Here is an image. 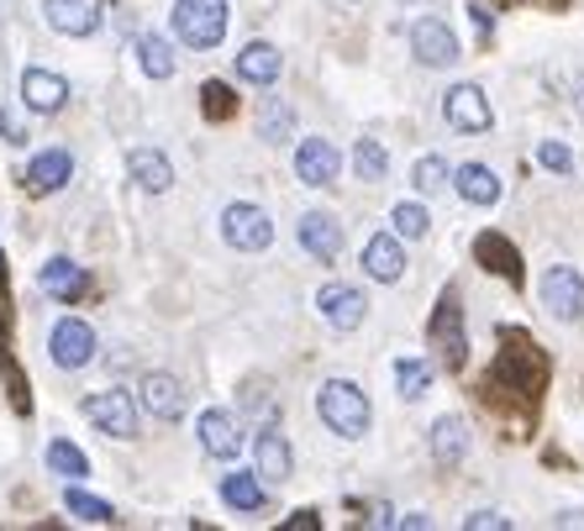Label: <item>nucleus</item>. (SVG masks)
Returning <instances> with one entry per match:
<instances>
[{
    "instance_id": "nucleus-38",
    "label": "nucleus",
    "mask_w": 584,
    "mask_h": 531,
    "mask_svg": "<svg viewBox=\"0 0 584 531\" xmlns=\"http://www.w3.org/2000/svg\"><path fill=\"white\" fill-rule=\"evenodd\" d=\"M406 5H427V0H406Z\"/></svg>"
},
{
    "instance_id": "nucleus-20",
    "label": "nucleus",
    "mask_w": 584,
    "mask_h": 531,
    "mask_svg": "<svg viewBox=\"0 0 584 531\" xmlns=\"http://www.w3.org/2000/svg\"><path fill=\"white\" fill-rule=\"evenodd\" d=\"M453 185H459V195L469 206H495V200H500V174L485 169V164H463V169L453 174Z\"/></svg>"
},
{
    "instance_id": "nucleus-2",
    "label": "nucleus",
    "mask_w": 584,
    "mask_h": 531,
    "mask_svg": "<svg viewBox=\"0 0 584 531\" xmlns=\"http://www.w3.org/2000/svg\"><path fill=\"white\" fill-rule=\"evenodd\" d=\"M174 32L185 48H217L227 37V0H174Z\"/></svg>"
},
{
    "instance_id": "nucleus-15",
    "label": "nucleus",
    "mask_w": 584,
    "mask_h": 531,
    "mask_svg": "<svg viewBox=\"0 0 584 531\" xmlns=\"http://www.w3.org/2000/svg\"><path fill=\"white\" fill-rule=\"evenodd\" d=\"M22 100H26V111L53 117V111H64V100H69V79H58V74H48V69H26Z\"/></svg>"
},
{
    "instance_id": "nucleus-34",
    "label": "nucleus",
    "mask_w": 584,
    "mask_h": 531,
    "mask_svg": "<svg viewBox=\"0 0 584 531\" xmlns=\"http://www.w3.org/2000/svg\"><path fill=\"white\" fill-rule=\"evenodd\" d=\"M537 164H542V169H553V174H574V153H569L563 143H542V147H537Z\"/></svg>"
},
{
    "instance_id": "nucleus-8",
    "label": "nucleus",
    "mask_w": 584,
    "mask_h": 531,
    "mask_svg": "<svg viewBox=\"0 0 584 531\" xmlns=\"http://www.w3.org/2000/svg\"><path fill=\"white\" fill-rule=\"evenodd\" d=\"M442 117H448V126H459V132H489V100H485V90L480 85H453L448 90V100H442Z\"/></svg>"
},
{
    "instance_id": "nucleus-13",
    "label": "nucleus",
    "mask_w": 584,
    "mask_h": 531,
    "mask_svg": "<svg viewBox=\"0 0 584 531\" xmlns=\"http://www.w3.org/2000/svg\"><path fill=\"white\" fill-rule=\"evenodd\" d=\"M317 306H321V316H327L338 332H353V327H364V311H368V300L353 290V285H321Z\"/></svg>"
},
{
    "instance_id": "nucleus-18",
    "label": "nucleus",
    "mask_w": 584,
    "mask_h": 531,
    "mask_svg": "<svg viewBox=\"0 0 584 531\" xmlns=\"http://www.w3.org/2000/svg\"><path fill=\"white\" fill-rule=\"evenodd\" d=\"M364 268H368V279L395 285V279L406 274V253H400V242H395V237H368L364 242Z\"/></svg>"
},
{
    "instance_id": "nucleus-9",
    "label": "nucleus",
    "mask_w": 584,
    "mask_h": 531,
    "mask_svg": "<svg viewBox=\"0 0 584 531\" xmlns=\"http://www.w3.org/2000/svg\"><path fill=\"white\" fill-rule=\"evenodd\" d=\"M143 395H137V406H143L153 421H179L185 416V385L174 379V374H164V368H153V374H143Z\"/></svg>"
},
{
    "instance_id": "nucleus-22",
    "label": "nucleus",
    "mask_w": 584,
    "mask_h": 531,
    "mask_svg": "<svg viewBox=\"0 0 584 531\" xmlns=\"http://www.w3.org/2000/svg\"><path fill=\"white\" fill-rule=\"evenodd\" d=\"M463 453H469V421L463 416H442L438 427H432V458L463 463Z\"/></svg>"
},
{
    "instance_id": "nucleus-14",
    "label": "nucleus",
    "mask_w": 584,
    "mask_h": 531,
    "mask_svg": "<svg viewBox=\"0 0 584 531\" xmlns=\"http://www.w3.org/2000/svg\"><path fill=\"white\" fill-rule=\"evenodd\" d=\"M300 247H306L311 258H321V264H332L342 253V221L327 217V211H306V217H300Z\"/></svg>"
},
{
    "instance_id": "nucleus-24",
    "label": "nucleus",
    "mask_w": 584,
    "mask_h": 531,
    "mask_svg": "<svg viewBox=\"0 0 584 531\" xmlns=\"http://www.w3.org/2000/svg\"><path fill=\"white\" fill-rule=\"evenodd\" d=\"M221 500L232 510H264V479H253V474H227L221 479Z\"/></svg>"
},
{
    "instance_id": "nucleus-25",
    "label": "nucleus",
    "mask_w": 584,
    "mask_h": 531,
    "mask_svg": "<svg viewBox=\"0 0 584 531\" xmlns=\"http://www.w3.org/2000/svg\"><path fill=\"white\" fill-rule=\"evenodd\" d=\"M137 64H143L147 79H169L174 74V48L158 37V32H147V37H137Z\"/></svg>"
},
{
    "instance_id": "nucleus-6",
    "label": "nucleus",
    "mask_w": 584,
    "mask_h": 531,
    "mask_svg": "<svg viewBox=\"0 0 584 531\" xmlns=\"http://www.w3.org/2000/svg\"><path fill=\"white\" fill-rule=\"evenodd\" d=\"M411 53H416V64H427V69H448L459 58V37H453L448 22L421 16V22H411Z\"/></svg>"
},
{
    "instance_id": "nucleus-21",
    "label": "nucleus",
    "mask_w": 584,
    "mask_h": 531,
    "mask_svg": "<svg viewBox=\"0 0 584 531\" xmlns=\"http://www.w3.org/2000/svg\"><path fill=\"white\" fill-rule=\"evenodd\" d=\"M238 79H247V85H274V79H279V48H274V43H247V48L238 53Z\"/></svg>"
},
{
    "instance_id": "nucleus-26",
    "label": "nucleus",
    "mask_w": 584,
    "mask_h": 531,
    "mask_svg": "<svg viewBox=\"0 0 584 531\" xmlns=\"http://www.w3.org/2000/svg\"><path fill=\"white\" fill-rule=\"evenodd\" d=\"M474 253L485 258V268L506 274V279H516V274H521V258H516V247L506 237H495V232H485V237L474 242Z\"/></svg>"
},
{
    "instance_id": "nucleus-12",
    "label": "nucleus",
    "mask_w": 584,
    "mask_h": 531,
    "mask_svg": "<svg viewBox=\"0 0 584 531\" xmlns=\"http://www.w3.org/2000/svg\"><path fill=\"white\" fill-rule=\"evenodd\" d=\"M195 432H200V447L211 458H238V447H243V427H238V416L227 411H200Z\"/></svg>"
},
{
    "instance_id": "nucleus-5",
    "label": "nucleus",
    "mask_w": 584,
    "mask_h": 531,
    "mask_svg": "<svg viewBox=\"0 0 584 531\" xmlns=\"http://www.w3.org/2000/svg\"><path fill=\"white\" fill-rule=\"evenodd\" d=\"M537 295H542V306L559 316V321H584V279L569 264L548 268L542 285H537Z\"/></svg>"
},
{
    "instance_id": "nucleus-36",
    "label": "nucleus",
    "mask_w": 584,
    "mask_h": 531,
    "mask_svg": "<svg viewBox=\"0 0 584 531\" xmlns=\"http://www.w3.org/2000/svg\"><path fill=\"white\" fill-rule=\"evenodd\" d=\"M463 527H469V531H506V527H511V521H506V516H495V510H474V516H469V521H463Z\"/></svg>"
},
{
    "instance_id": "nucleus-27",
    "label": "nucleus",
    "mask_w": 584,
    "mask_h": 531,
    "mask_svg": "<svg viewBox=\"0 0 584 531\" xmlns=\"http://www.w3.org/2000/svg\"><path fill=\"white\" fill-rule=\"evenodd\" d=\"M48 468H53V474H64L69 484H79L85 474H90V458H85L74 442H64V436H58V442H48Z\"/></svg>"
},
{
    "instance_id": "nucleus-28",
    "label": "nucleus",
    "mask_w": 584,
    "mask_h": 531,
    "mask_svg": "<svg viewBox=\"0 0 584 531\" xmlns=\"http://www.w3.org/2000/svg\"><path fill=\"white\" fill-rule=\"evenodd\" d=\"M64 506H69V516L90 521V527H106V521H117V510L106 506V500H96V495H85L79 484H69V489H64Z\"/></svg>"
},
{
    "instance_id": "nucleus-29",
    "label": "nucleus",
    "mask_w": 584,
    "mask_h": 531,
    "mask_svg": "<svg viewBox=\"0 0 584 531\" xmlns=\"http://www.w3.org/2000/svg\"><path fill=\"white\" fill-rule=\"evenodd\" d=\"M395 385H400V395H406V400H421V395L432 389V363L400 358V363H395Z\"/></svg>"
},
{
    "instance_id": "nucleus-1",
    "label": "nucleus",
    "mask_w": 584,
    "mask_h": 531,
    "mask_svg": "<svg viewBox=\"0 0 584 531\" xmlns=\"http://www.w3.org/2000/svg\"><path fill=\"white\" fill-rule=\"evenodd\" d=\"M317 411L321 421L332 427L338 436H364L368 432V421H374V411H368V395L353 379H327V385L317 389Z\"/></svg>"
},
{
    "instance_id": "nucleus-32",
    "label": "nucleus",
    "mask_w": 584,
    "mask_h": 531,
    "mask_svg": "<svg viewBox=\"0 0 584 531\" xmlns=\"http://www.w3.org/2000/svg\"><path fill=\"white\" fill-rule=\"evenodd\" d=\"M258 132H264L268 143H285V132H290V106L264 100V111H258Z\"/></svg>"
},
{
    "instance_id": "nucleus-3",
    "label": "nucleus",
    "mask_w": 584,
    "mask_h": 531,
    "mask_svg": "<svg viewBox=\"0 0 584 531\" xmlns=\"http://www.w3.org/2000/svg\"><path fill=\"white\" fill-rule=\"evenodd\" d=\"M221 237H227V247H238V253H264L268 242H274V221H268L264 206L232 200L221 211Z\"/></svg>"
},
{
    "instance_id": "nucleus-30",
    "label": "nucleus",
    "mask_w": 584,
    "mask_h": 531,
    "mask_svg": "<svg viewBox=\"0 0 584 531\" xmlns=\"http://www.w3.org/2000/svg\"><path fill=\"white\" fill-rule=\"evenodd\" d=\"M353 169H359V179H385V169H389L385 147L374 143V137H359V147H353Z\"/></svg>"
},
{
    "instance_id": "nucleus-7",
    "label": "nucleus",
    "mask_w": 584,
    "mask_h": 531,
    "mask_svg": "<svg viewBox=\"0 0 584 531\" xmlns=\"http://www.w3.org/2000/svg\"><path fill=\"white\" fill-rule=\"evenodd\" d=\"M48 353H53V363H58V368H85V363L96 358V332H90V321L64 316V321L53 327Z\"/></svg>"
},
{
    "instance_id": "nucleus-37",
    "label": "nucleus",
    "mask_w": 584,
    "mask_h": 531,
    "mask_svg": "<svg viewBox=\"0 0 584 531\" xmlns=\"http://www.w3.org/2000/svg\"><path fill=\"white\" fill-rule=\"evenodd\" d=\"M0 137H5V143H26V137H22V126H16V121L5 117V111H0Z\"/></svg>"
},
{
    "instance_id": "nucleus-31",
    "label": "nucleus",
    "mask_w": 584,
    "mask_h": 531,
    "mask_svg": "<svg viewBox=\"0 0 584 531\" xmlns=\"http://www.w3.org/2000/svg\"><path fill=\"white\" fill-rule=\"evenodd\" d=\"M389 221H395V232H400V237H427V226H432V217H427L416 200H400V206L389 211Z\"/></svg>"
},
{
    "instance_id": "nucleus-19",
    "label": "nucleus",
    "mask_w": 584,
    "mask_h": 531,
    "mask_svg": "<svg viewBox=\"0 0 584 531\" xmlns=\"http://www.w3.org/2000/svg\"><path fill=\"white\" fill-rule=\"evenodd\" d=\"M126 169H132V179L143 185L147 195H164L174 185V169L164 153H153V147H132V158H126Z\"/></svg>"
},
{
    "instance_id": "nucleus-16",
    "label": "nucleus",
    "mask_w": 584,
    "mask_h": 531,
    "mask_svg": "<svg viewBox=\"0 0 584 531\" xmlns=\"http://www.w3.org/2000/svg\"><path fill=\"white\" fill-rule=\"evenodd\" d=\"M253 458H258V479L264 484H285L290 479V442H285V432L279 427H264L258 432V442H253Z\"/></svg>"
},
{
    "instance_id": "nucleus-17",
    "label": "nucleus",
    "mask_w": 584,
    "mask_h": 531,
    "mask_svg": "<svg viewBox=\"0 0 584 531\" xmlns=\"http://www.w3.org/2000/svg\"><path fill=\"white\" fill-rule=\"evenodd\" d=\"M69 174H74V158L64 153V147H48V153H37V158L26 164V190L53 195V190L69 185Z\"/></svg>"
},
{
    "instance_id": "nucleus-23",
    "label": "nucleus",
    "mask_w": 584,
    "mask_h": 531,
    "mask_svg": "<svg viewBox=\"0 0 584 531\" xmlns=\"http://www.w3.org/2000/svg\"><path fill=\"white\" fill-rule=\"evenodd\" d=\"M37 285H43V290L53 295V300H74V295L85 290V268L69 264V258H53V264H43Z\"/></svg>"
},
{
    "instance_id": "nucleus-10",
    "label": "nucleus",
    "mask_w": 584,
    "mask_h": 531,
    "mask_svg": "<svg viewBox=\"0 0 584 531\" xmlns=\"http://www.w3.org/2000/svg\"><path fill=\"white\" fill-rule=\"evenodd\" d=\"M43 11H48V26L53 32H64V37H90L100 26V0H43Z\"/></svg>"
},
{
    "instance_id": "nucleus-35",
    "label": "nucleus",
    "mask_w": 584,
    "mask_h": 531,
    "mask_svg": "<svg viewBox=\"0 0 584 531\" xmlns=\"http://www.w3.org/2000/svg\"><path fill=\"white\" fill-rule=\"evenodd\" d=\"M200 106H206V117H227V111H232V100H227V85H221V79H211V85H206V90H200Z\"/></svg>"
},
{
    "instance_id": "nucleus-11",
    "label": "nucleus",
    "mask_w": 584,
    "mask_h": 531,
    "mask_svg": "<svg viewBox=\"0 0 584 531\" xmlns=\"http://www.w3.org/2000/svg\"><path fill=\"white\" fill-rule=\"evenodd\" d=\"M342 169V158H338V147L327 143V137H306L300 143V153H295V174H300V185H332Z\"/></svg>"
},
{
    "instance_id": "nucleus-4",
    "label": "nucleus",
    "mask_w": 584,
    "mask_h": 531,
    "mask_svg": "<svg viewBox=\"0 0 584 531\" xmlns=\"http://www.w3.org/2000/svg\"><path fill=\"white\" fill-rule=\"evenodd\" d=\"M85 416H90L96 432L117 436V442L137 436V406H132L126 389H100V395H90V400H85Z\"/></svg>"
},
{
    "instance_id": "nucleus-33",
    "label": "nucleus",
    "mask_w": 584,
    "mask_h": 531,
    "mask_svg": "<svg viewBox=\"0 0 584 531\" xmlns=\"http://www.w3.org/2000/svg\"><path fill=\"white\" fill-rule=\"evenodd\" d=\"M442 185H448V164H442V158H432V153H427V158H416V190L438 195Z\"/></svg>"
}]
</instances>
